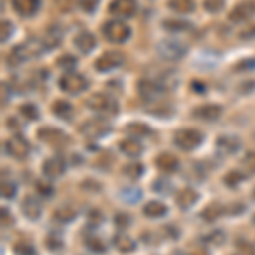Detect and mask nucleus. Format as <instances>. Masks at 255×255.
Returning <instances> with one entry per match:
<instances>
[{"label":"nucleus","mask_w":255,"mask_h":255,"mask_svg":"<svg viewBox=\"0 0 255 255\" xmlns=\"http://www.w3.org/2000/svg\"><path fill=\"white\" fill-rule=\"evenodd\" d=\"M223 5H225V0H204V9L211 12V14L220 12L223 9Z\"/></svg>","instance_id":"nucleus-39"},{"label":"nucleus","mask_w":255,"mask_h":255,"mask_svg":"<svg viewBox=\"0 0 255 255\" xmlns=\"http://www.w3.org/2000/svg\"><path fill=\"white\" fill-rule=\"evenodd\" d=\"M14 10L22 17H32L39 9V0H12Z\"/></svg>","instance_id":"nucleus-16"},{"label":"nucleus","mask_w":255,"mask_h":255,"mask_svg":"<svg viewBox=\"0 0 255 255\" xmlns=\"http://www.w3.org/2000/svg\"><path fill=\"white\" fill-rule=\"evenodd\" d=\"M136 0H113L109 5V12L118 17H133L136 14Z\"/></svg>","instance_id":"nucleus-12"},{"label":"nucleus","mask_w":255,"mask_h":255,"mask_svg":"<svg viewBox=\"0 0 255 255\" xmlns=\"http://www.w3.org/2000/svg\"><path fill=\"white\" fill-rule=\"evenodd\" d=\"M19 113H20V114H22V116H24V118L31 119V121H36V119H38V118H39L38 108H36V106H34V104H24V106H20Z\"/></svg>","instance_id":"nucleus-34"},{"label":"nucleus","mask_w":255,"mask_h":255,"mask_svg":"<svg viewBox=\"0 0 255 255\" xmlns=\"http://www.w3.org/2000/svg\"><path fill=\"white\" fill-rule=\"evenodd\" d=\"M80 131H82V134L87 138H101V136H104L106 133H109V125L101 118L89 119V121H85L84 125L80 126Z\"/></svg>","instance_id":"nucleus-10"},{"label":"nucleus","mask_w":255,"mask_h":255,"mask_svg":"<svg viewBox=\"0 0 255 255\" xmlns=\"http://www.w3.org/2000/svg\"><path fill=\"white\" fill-rule=\"evenodd\" d=\"M143 170H145V167H143L141 163H129V165L125 167V174L129 177V179H138V177H141Z\"/></svg>","instance_id":"nucleus-36"},{"label":"nucleus","mask_w":255,"mask_h":255,"mask_svg":"<svg viewBox=\"0 0 255 255\" xmlns=\"http://www.w3.org/2000/svg\"><path fill=\"white\" fill-rule=\"evenodd\" d=\"M192 113H194L196 118L204 119V121H215V119L221 116L223 109H221V106H216V104H203V106H199V108H196Z\"/></svg>","instance_id":"nucleus-18"},{"label":"nucleus","mask_w":255,"mask_h":255,"mask_svg":"<svg viewBox=\"0 0 255 255\" xmlns=\"http://www.w3.org/2000/svg\"><path fill=\"white\" fill-rule=\"evenodd\" d=\"M14 196H15V186L12 182L3 180L2 182V197H5V199H12Z\"/></svg>","instance_id":"nucleus-45"},{"label":"nucleus","mask_w":255,"mask_h":255,"mask_svg":"<svg viewBox=\"0 0 255 255\" xmlns=\"http://www.w3.org/2000/svg\"><path fill=\"white\" fill-rule=\"evenodd\" d=\"M87 106L92 111H97V113H106V114L118 113V102L111 96H108V94H102V92L92 94L87 101Z\"/></svg>","instance_id":"nucleus-5"},{"label":"nucleus","mask_w":255,"mask_h":255,"mask_svg":"<svg viewBox=\"0 0 255 255\" xmlns=\"http://www.w3.org/2000/svg\"><path fill=\"white\" fill-rule=\"evenodd\" d=\"M12 31H14V26H12L10 20H2V43H5L10 38Z\"/></svg>","instance_id":"nucleus-49"},{"label":"nucleus","mask_w":255,"mask_h":255,"mask_svg":"<svg viewBox=\"0 0 255 255\" xmlns=\"http://www.w3.org/2000/svg\"><path fill=\"white\" fill-rule=\"evenodd\" d=\"M36 191H38L39 196H44V197H51L53 196V186L46 180H36Z\"/></svg>","instance_id":"nucleus-37"},{"label":"nucleus","mask_w":255,"mask_h":255,"mask_svg":"<svg viewBox=\"0 0 255 255\" xmlns=\"http://www.w3.org/2000/svg\"><path fill=\"white\" fill-rule=\"evenodd\" d=\"M126 131L131 134H134V136H146V134L151 133L150 128L146 125H143V123H131V125L126 126Z\"/></svg>","instance_id":"nucleus-32"},{"label":"nucleus","mask_w":255,"mask_h":255,"mask_svg":"<svg viewBox=\"0 0 255 255\" xmlns=\"http://www.w3.org/2000/svg\"><path fill=\"white\" fill-rule=\"evenodd\" d=\"M87 218H89V223H90V225H94V226L99 225L102 220H104V216H102L101 213L97 211V209H92V211L89 213V216H87Z\"/></svg>","instance_id":"nucleus-50"},{"label":"nucleus","mask_w":255,"mask_h":255,"mask_svg":"<svg viewBox=\"0 0 255 255\" xmlns=\"http://www.w3.org/2000/svg\"><path fill=\"white\" fill-rule=\"evenodd\" d=\"M61 38H63V34H61V31L58 27H49L46 31V36H44V48H56L60 44Z\"/></svg>","instance_id":"nucleus-28"},{"label":"nucleus","mask_w":255,"mask_h":255,"mask_svg":"<svg viewBox=\"0 0 255 255\" xmlns=\"http://www.w3.org/2000/svg\"><path fill=\"white\" fill-rule=\"evenodd\" d=\"M153 191L160 192V194H167V192L172 191V184L165 179H157L153 184Z\"/></svg>","instance_id":"nucleus-40"},{"label":"nucleus","mask_w":255,"mask_h":255,"mask_svg":"<svg viewBox=\"0 0 255 255\" xmlns=\"http://www.w3.org/2000/svg\"><path fill=\"white\" fill-rule=\"evenodd\" d=\"M237 249L240 250L244 255H255V249L252 244H249L247 240H238L237 242Z\"/></svg>","instance_id":"nucleus-44"},{"label":"nucleus","mask_w":255,"mask_h":255,"mask_svg":"<svg viewBox=\"0 0 255 255\" xmlns=\"http://www.w3.org/2000/svg\"><path fill=\"white\" fill-rule=\"evenodd\" d=\"M216 148H218V151L223 155H233L240 150V139L237 136H232V134H225V136L218 138Z\"/></svg>","instance_id":"nucleus-15"},{"label":"nucleus","mask_w":255,"mask_h":255,"mask_svg":"<svg viewBox=\"0 0 255 255\" xmlns=\"http://www.w3.org/2000/svg\"><path fill=\"white\" fill-rule=\"evenodd\" d=\"M255 68V58H245L237 65V70H252Z\"/></svg>","instance_id":"nucleus-51"},{"label":"nucleus","mask_w":255,"mask_h":255,"mask_svg":"<svg viewBox=\"0 0 255 255\" xmlns=\"http://www.w3.org/2000/svg\"><path fill=\"white\" fill-rule=\"evenodd\" d=\"M22 213L26 215L29 220H38L43 213V206H41L39 199L34 196H26L22 201Z\"/></svg>","instance_id":"nucleus-17"},{"label":"nucleus","mask_w":255,"mask_h":255,"mask_svg":"<svg viewBox=\"0 0 255 255\" xmlns=\"http://www.w3.org/2000/svg\"><path fill=\"white\" fill-rule=\"evenodd\" d=\"M5 150H7V153L14 158H26L31 151V146L22 136H12L9 141L5 143Z\"/></svg>","instance_id":"nucleus-13"},{"label":"nucleus","mask_w":255,"mask_h":255,"mask_svg":"<svg viewBox=\"0 0 255 255\" xmlns=\"http://www.w3.org/2000/svg\"><path fill=\"white\" fill-rule=\"evenodd\" d=\"M254 196H255V192H254Z\"/></svg>","instance_id":"nucleus-56"},{"label":"nucleus","mask_w":255,"mask_h":255,"mask_svg":"<svg viewBox=\"0 0 255 255\" xmlns=\"http://www.w3.org/2000/svg\"><path fill=\"white\" fill-rule=\"evenodd\" d=\"M77 216V209L72 206H60L55 211V220H58L60 223H70Z\"/></svg>","instance_id":"nucleus-27"},{"label":"nucleus","mask_w":255,"mask_h":255,"mask_svg":"<svg viewBox=\"0 0 255 255\" xmlns=\"http://www.w3.org/2000/svg\"><path fill=\"white\" fill-rule=\"evenodd\" d=\"M163 29L168 32H186L192 29V24L184 19H167L163 20Z\"/></svg>","instance_id":"nucleus-24"},{"label":"nucleus","mask_w":255,"mask_h":255,"mask_svg":"<svg viewBox=\"0 0 255 255\" xmlns=\"http://www.w3.org/2000/svg\"><path fill=\"white\" fill-rule=\"evenodd\" d=\"M157 53L167 61H179L187 53V46L177 39H162L157 44Z\"/></svg>","instance_id":"nucleus-1"},{"label":"nucleus","mask_w":255,"mask_h":255,"mask_svg":"<svg viewBox=\"0 0 255 255\" xmlns=\"http://www.w3.org/2000/svg\"><path fill=\"white\" fill-rule=\"evenodd\" d=\"M114 225L119 226V228H126V226L131 225V218L125 213H119V215L114 216Z\"/></svg>","instance_id":"nucleus-48"},{"label":"nucleus","mask_w":255,"mask_h":255,"mask_svg":"<svg viewBox=\"0 0 255 255\" xmlns=\"http://www.w3.org/2000/svg\"><path fill=\"white\" fill-rule=\"evenodd\" d=\"M75 65H77V58L72 55H63L58 60V67L61 68H72V67H75Z\"/></svg>","instance_id":"nucleus-46"},{"label":"nucleus","mask_w":255,"mask_h":255,"mask_svg":"<svg viewBox=\"0 0 255 255\" xmlns=\"http://www.w3.org/2000/svg\"><path fill=\"white\" fill-rule=\"evenodd\" d=\"M73 44L77 46L80 53H84V55H89L90 51H92L94 48H96L97 41H96V36L92 34V32L89 31H82L79 34L75 36V39H73Z\"/></svg>","instance_id":"nucleus-14"},{"label":"nucleus","mask_w":255,"mask_h":255,"mask_svg":"<svg viewBox=\"0 0 255 255\" xmlns=\"http://www.w3.org/2000/svg\"><path fill=\"white\" fill-rule=\"evenodd\" d=\"M53 113L60 118H68L70 114H72V104L60 99V101H56L55 104H53Z\"/></svg>","instance_id":"nucleus-31"},{"label":"nucleus","mask_w":255,"mask_h":255,"mask_svg":"<svg viewBox=\"0 0 255 255\" xmlns=\"http://www.w3.org/2000/svg\"><path fill=\"white\" fill-rule=\"evenodd\" d=\"M121 199L125 201L128 204H136L139 199H141V191L134 186H129V187H125L121 191Z\"/></svg>","instance_id":"nucleus-29"},{"label":"nucleus","mask_w":255,"mask_h":255,"mask_svg":"<svg viewBox=\"0 0 255 255\" xmlns=\"http://www.w3.org/2000/svg\"><path fill=\"white\" fill-rule=\"evenodd\" d=\"M0 215H2V225H5V226L12 225V216H10V213L7 211V208H2Z\"/></svg>","instance_id":"nucleus-52"},{"label":"nucleus","mask_w":255,"mask_h":255,"mask_svg":"<svg viewBox=\"0 0 255 255\" xmlns=\"http://www.w3.org/2000/svg\"><path fill=\"white\" fill-rule=\"evenodd\" d=\"M38 138L43 143H46V145L56 146V148L68 145V141H70V138L67 134H65L63 131L56 129V128H41L38 131Z\"/></svg>","instance_id":"nucleus-8"},{"label":"nucleus","mask_w":255,"mask_h":255,"mask_svg":"<svg viewBox=\"0 0 255 255\" xmlns=\"http://www.w3.org/2000/svg\"><path fill=\"white\" fill-rule=\"evenodd\" d=\"M123 61H125V56H123V53H119V51H108V53L101 55L96 60V68L99 70V72H111V70L121 67Z\"/></svg>","instance_id":"nucleus-11"},{"label":"nucleus","mask_w":255,"mask_h":255,"mask_svg":"<svg viewBox=\"0 0 255 255\" xmlns=\"http://www.w3.org/2000/svg\"><path fill=\"white\" fill-rule=\"evenodd\" d=\"M254 221H255V216H254Z\"/></svg>","instance_id":"nucleus-55"},{"label":"nucleus","mask_w":255,"mask_h":255,"mask_svg":"<svg viewBox=\"0 0 255 255\" xmlns=\"http://www.w3.org/2000/svg\"><path fill=\"white\" fill-rule=\"evenodd\" d=\"M197 199H199V194H197L194 189H191V187L182 189V191L177 194V204H179L182 209L192 208L197 203Z\"/></svg>","instance_id":"nucleus-20"},{"label":"nucleus","mask_w":255,"mask_h":255,"mask_svg":"<svg viewBox=\"0 0 255 255\" xmlns=\"http://www.w3.org/2000/svg\"><path fill=\"white\" fill-rule=\"evenodd\" d=\"M168 7L179 14H191L196 9L194 0H168Z\"/></svg>","instance_id":"nucleus-26"},{"label":"nucleus","mask_w":255,"mask_h":255,"mask_svg":"<svg viewBox=\"0 0 255 255\" xmlns=\"http://www.w3.org/2000/svg\"><path fill=\"white\" fill-rule=\"evenodd\" d=\"M43 51V46L38 41L31 39V41H26V43L19 44L12 49V55L10 58L15 61V63H24V61H29L32 58H38Z\"/></svg>","instance_id":"nucleus-3"},{"label":"nucleus","mask_w":255,"mask_h":255,"mask_svg":"<svg viewBox=\"0 0 255 255\" xmlns=\"http://www.w3.org/2000/svg\"><path fill=\"white\" fill-rule=\"evenodd\" d=\"M14 250L17 255H36L34 247L31 244H27V242H19V244L14 247Z\"/></svg>","instance_id":"nucleus-38"},{"label":"nucleus","mask_w":255,"mask_h":255,"mask_svg":"<svg viewBox=\"0 0 255 255\" xmlns=\"http://www.w3.org/2000/svg\"><path fill=\"white\" fill-rule=\"evenodd\" d=\"M174 141L182 150H194L203 143V133L197 129H192V128H182V129L175 131Z\"/></svg>","instance_id":"nucleus-2"},{"label":"nucleus","mask_w":255,"mask_h":255,"mask_svg":"<svg viewBox=\"0 0 255 255\" xmlns=\"http://www.w3.org/2000/svg\"><path fill=\"white\" fill-rule=\"evenodd\" d=\"M138 92L145 101H157L165 92V85L151 79H143L138 82Z\"/></svg>","instance_id":"nucleus-7"},{"label":"nucleus","mask_w":255,"mask_h":255,"mask_svg":"<svg viewBox=\"0 0 255 255\" xmlns=\"http://www.w3.org/2000/svg\"><path fill=\"white\" fill-rule=\"evenodd\" d=\"M44 244H46L48 249H49V250H53V252H58L61 247H63V242H61L56 235H49V237L46 238V242H44Z\"/></svg>","instance_id":"nucleus-43"},{"label":"nucleus","mask_w":255,"mask_h":255,"mask_svg":"<svg viewBox=\"0 0 255 255\" xmlns=\"http://www.w3.org/2000/svg\"><path fill=\"white\" fill-rule=\"evenodd\" d=\"M155 163L163 172H177V168H179V160L172 153H160Z\"/></svg>","instance_id":"nucleus-21"},{"label":"nucleus","mask_w":255,"mask_h":255,"mask_svg":"<svg viewBox=\"0 0 255 255\" xmlns=\"http://www.w3.org/2000/svg\"><path fill=\"white\" fill-rule=\"evenodd\" d=\"M113 242H114V247H116L121 254L134 252V249H136V244H134L133 238L125 235V233H118V235H114Z\"/></svg>","instance_id":"nucleus-22"},{"label":"nucleus","mask_w":255,"mask_h":255,"mask_svg":"<svg viewBox=\"0 0 255 255\" xmlns=\"http://www.w3.org/2000/svg\"><path fill=\"white\" fill-rule=\"evenodd\" d=\"M242 163H244V167L250 174H255V151H249L244 157V160H242Z\"/></svg>","instance_id":"nucleus-42"},{"label":"nucleus","mask_w":255,"mask_h":255,"mask_svg":"<svg viewBox=\"0 0 255 255\" xmlns=\"http://www.w3.org/2000/svg\"><path fill=\"white\" fill-rule=\"evenodd\" d=\"M85 245H87V249L90 250V252H96V254H104L106 252L104 242H102L99 237H94V235L87 237L85 238Z\"/></svg>","instance_id":"nucleus-30"},{"label":"nucleus","mask_w":255,"mask_h":255,"mask_svg":"<svg viewBox=\"0 0 255 255\" xmlns=\"http://www.w3.org/2000/svg\"><path fill=\"white\" fill-rule=\"evenodd\" d=\"M225 184L226 186H230V187H235L238 186V184L244 180V174L242 172H238V170H232V172H228V174L225 175Z\"/></svg>","instance_id":"nucleus-35"},{"label":"nucleus","mask_w":255,"mask_h":255,"mask_svg":"<svg viewBox=\"0 0 255 255\" xmlns=\"http://www.w3.org/2000/svg\"><path fill=\"white\" fill-rule=\"evenodd\" d=\"M240 36H242L244 39H247V38H254V36H255V27H254V29H247V31H244Z\"/></svg>","instance_id":"nucleus-54"},{"label":"nucleus","mask_w":255,"mask_h":255,"mask_svg":"<svg viewBox=\"0 0 255 255\" xmlns=\"http://www.w3.org/2000/svg\"><path fill=\"white\" fill-rule=\"evenodd\" d=\"M143 213L148 218H162L167 213V206L163 203H160V201H150V203L145 204Z\"/></svg>","instance_id":"nucleus-25"},{"label":"nucleus","mask_w":255,"mask_h":255,"mask_svg":"<svg viewBox=\"0 0 255 255\" xmlns=\"http://www.w3.org/2000/svg\"><path fill=\"white\" fill-rule=\"evenodd\" d=\"M255 15V0H242L235 5V9L230 12V20L232 22H245Z\"/></svg>","instance_id":"nucleus-9"},{"label":"nucleus","mask_w":255,"mask_h":255,"mask_svg":"<svg viewBox=\"0 0 255 255\" xmlns=\"http://www.w3.org/2000/svg\"><path fill=\"white\" fill-rule=\"evenodd\" d=\"M79 5L84 12H94L99 5V0H79Z\"/></svg>","instance_id":"nucleus-47"},{"label":"nucleus","mask_w":255,"mask_h":255,"mask_svg":"<svg viewBox=\"0 0 255 255\" xmlns=\"http://www.w3.org/2000/svg\"><path fill=\"white\" fill-rule=\"evenodd\" d=\"M73 2H75V0H56L58 7H60V9H63V10H68L70 7L73 5Z\"/></svg>","instance_id":"nucleus-53"},{"label":"nucleus","mask_w":255,"mask_h":255,"mask_svg":"<svg viewBox=\"0 0 255 255\" xmlns=\"http://www.w3.org/2000/svg\"><path fill=\"white\" fill-rule=\"evenodd\" d=\"M221 213H223V208H221L218 203H215V204H209V206L204 209V211H203V218L206 221H215L216 218L221 215Z\"/></svg>","instance_id":"nucleus-33"},{"label":"nucleus","mask_w":255,"mask_h":255,"mask_svg":"<svg viewBox=\"0 0 255 255\" xmlns=\"http://www.w3.org/2000/svg\"><path fill=\"white\" fill-rule=\"evenodd\" d=\"M223 240H225V233L220 232V230H216V232H213V233H209V235L204 237V242H209V244H213V245L223 244Z\"/></svg>","instance_id":"nucleus-41"},{"label":"nucleus","mask_w":255,"mask_h":255,"mask_svg":"<svg viewBox=\"0 0 255 255\" xmlns=\"http://www.w3.org/2000/svg\"><path fill=\"white\" fill-rule=\"evenodd\" d=\"M104 36L108 38L111 43H125V41L131 36V29L126 22L118 19L108 20L104 24Z\"/></svg>","instance_id":"nucleus-4"},{"label":"nucleus","mask_w":255,"mask_h":255,"mask_svg":"<svg viewBox=\"0 0 255 255\" xmlns=\"http://www.w3.org/2000/svg\"><path fill=\"white\" fill-rule=\"evenodd\" d=\"M65 172V162L60 157L55 158H48L46 162L43 163V174L49 177V179H56Z\"/></svg>","instance_id":"nucleus-19"},{"label":"nucleus","mask_w":255,"mask_h":255,"mask_svg":"<svg viewBox=\"0 0 255 255\" xmlns=\"http://www.w3.org/2000/svg\"><path fill=\"white\" fill-rule=\"evenodd\" d=\"M119 148H121V151L125 155H128V157H139L141 155V151H143V146H141V143L136 141V139H133V138H126V139H123L121 141V145H119Z\"/></svg>","instance_id":"nucleus-23"},{"label":"nucleus","mask_w":255,"mask_h":255,"mask_svg":"<svg viewBox=\"0 0 255 255\" xmlns=\"http://www.w3.org/2000/svg\"><path fill=\"white\" fill-rule=\"evenodd\" d=\"M58 85L61 90H65V92H68V94H80L89 87V82L84 75H80V73L70 72L61 77Z\"/></svg>","instance_id":"nucleus-6"}]
</instances>
